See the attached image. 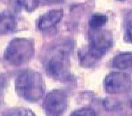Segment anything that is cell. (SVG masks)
<instances>
[{
	"instance_id": "cell-14",
	"label": "cell",
	"mask_w": 132,
	"mask_h": 116,
	"mask_svg": "<svg viewBox=\"0 0 132 116\" xmlns=\"http://www.w3.org/2000/svg\"><path fill=\"white\" fill-rule=\"evenodd\" d=\"M5 116H22V113L20 111H11L7 113Z\"/></svg>"
},
{
	"instance_id": "cell-9",
	"label": "cell",
	"mask_w": 132,
	"mask_h": 116,
	"mask_svg": "<svg viewBox=\"0 0 132 116\" xmlns=\"http://www.w3.org/2000/svg\"><path fill=\"white\" fill-rule=\"evenodd\" d=\"M113 65L118 69H127L132 68V52L119 54L113 59Z\"/></svg>"
},
{
	"instance_id": "cell-8",
	"label": "cell",
	"mask_w": 132,
	"mask_h": 116,
	"mask_svg": "<svg viewBox=\"0 0 132 116\" xmlns=\"http://www.w3.org/2000/svg\"><path fill=\"white\" fill-rule=\"evenodd\" d=\"M15 18L10 13H0V35L9 34L16 28Z\"/></svg>"
},
{
	"instance_id": "cell-12",
	"label": "cell",
	"mask_w": 132,
	"mask_h": 116,
	"mask_svg": "<svg viewBox=\"0 0 132 116\" xmlns=\"http://www.w3.org/2000/svg\"><path fill=\"white\" fill-rule=\"evenodd\" d=\"M71 116H96V115L92 109L82 108L73 112Z\"/></svg>"
},
{
	"instance_id": "cell-15",
	"label": "cell",
	"mask_w": 132,
	"mask_h": 116,
	"mask_svg": "<svg viewBox=\"0 0 132 116\" xmlns=\"http://www.w3.org/2000/svg\"><path fill=\"white\" fill-rule=\"evenodd\" d=\"M47 4H53V3H57L61 2L62 0H43Z\"/></svg>"
},
{
	"instance_id": "cell-5",
	"label": "cell",
	"mask_w": 132,
	"mask_h": 116,
	"mask_svg": "<svg viewBox=\"0 0 132 116\" xmlns=\"http://www.w3.org/2000/svg\"><path fill=\"white\" fill-rule=\"evenodd\" d=\"M104 88L109 94H122L132 88V79L126 73L111 72L104 80Z\"/></svg>"
},
{
	"instance_id": "cell-11",
	"label": "cell",
	"mask_w": 132,
	"mask_h": 116,
	"mask_svg": "<svg viewBox=\"0 0 132 116\" xmlns=\"http://www.w3.org/2000/svg\"><path fill=\"white\" fill-rule=\"evenodd\" d=\"M18 2L27 11H34L38 7L40 0H18Z\"/></svg>"
},
{
	"instance_id": "cell-1",
	"label": "cell",
	"mask_w": 132,
	"mask_h": 116,
	"mask_svg": "<svg viewBox=\"0 0 132 116\" xmlns=\"http://www.w3.org/2000/svg\"><path fill=\"white\" fill-rule=\"evenodd\" d=\"M113 45L110 32L101 29H93L90 34V44L80 55V62L84 67H92L100 60Z\"/></svg>"
},
{
	"instance_id": "cell-16",
	"label": "cell",
	"mask_w": 132,
	"mask_h": 116,
	"mask_svg": "<svg viewBox=\"0 0 132 116\" xmlns=\"http://www.w3.org/2000/svg\"><path fill=\"white\" fill-rule=\"evenodd\" d=\"M120 1H123V0H120Z\"/></svg>"
},
{
	"instance_id": "cell-4",
	"label": "cell",
	"mask_w": 132,
	"mask_h": 116,
	"mask_svg": "<svg viewBox=\"0 0 132 116\" xmlns=\"http://www.w3.org/2000/svg\"><path fill=\"white\" fill-rule=\"evenodd\" d=\"M48 68L49 73L55 78L67 80L69 78L68 50L63 47L59 48L48 61Z\"/></svg>"
},
{
	"instance_id": "cell-7",
	"label": "cell",
	"mask_w": 132,
	"mask_h": 116,
	"mask_svg": "<svg viewBox=\"0 0 132 116\" xmlns=\"http://www.w3.org/2000/svg\"><path fill=\"white\" fill-rule=\"evenodd\" d=\"M64 12L62 9H53L41 16L38 22L40 29H46L55 26L62 18Z\"/></svg>"
},
{
	"instance_id": "cell-3",
	"label": "cell",
	"mask_w": 132,
	"mask_h": 116,
	"mask_svg": "<svg viewBox=\"0 0 132 116\" xmlns=\"http://www.w3.org/2000/svg\"><path fill=\"white\" fill-rule=\"evenodd\" d=\"M34 54V44L30 39L15 38L10 41L4 53L6 62L13 66L24 64Z\"/></svg>"
},
{
	"instance_id": "cell-2",
	"label": "cell",
	"mask_w": 132,
	"mask_h": 116,
	"mask_svg": "<svg viewBox=\"0 0 132 116\" xmlns=\"http://www.w3.org/2000/svg\"><path fill=\"white\" fill-rule=\"evenodd\" d=\"M16 92L27 101L34 102L43 97L44 82L41 74L36 71H24L18 77L15 82Z\"/></svg>"
},
{
	"instance_id": "cell-6",
	"label": "cell",
	"mask_w": 132,
	"mask_h": 116,
	"mask_svg": "<svg viewBox=\"0 0 132 116\" xmlns=\"http://www.w3.org/2000/svg\"><path fill=\"white\" fill-rule=\"evenodd\" d=\"M67 106V95L59 89H54L49 92L43 101V108L49 116H61Z\"/></svg>"
},
{
	"instance_id": "cell-10",
	"label": "cell",
	"mask_w": 132,
	"mask_h": 116,
	"mask_svg": "<svg viewBox=\"0 0 132 116\" xmlns=\"http://www.w3.org/2000/svg\"><path fill=\"white\" fill-rule=\"evenodd\" d=\"M108 18L106 15L101 13H96L91 17L89 24L92 29H99L106 24Z\"/></svg>"
},
{
	"instance_id": "cell-13",
	"label": "cell",
	"mask_w": 132,
	"mask_h": 116,
	"mask_svg": "<svg viewBox=\"0 0 132 116\" xmlns=\"http://www.w3.org/2000/svg\"><path fill=\"white\" fill-rule=\"evenodd\" d=\"M125 39L126 41L132 44V25L128 27L125 33Z\"/></svg>"
}]
</instances>
